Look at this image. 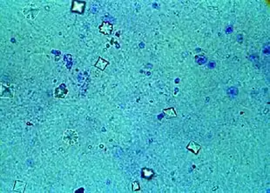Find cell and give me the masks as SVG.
I'll list each match as a JSON object with an SVG mask.
<instances>
[{"instance_id":"obj_1","label":"cell","mask_w":270,"mask_h":193,"mask_svg":"<svg viewBox=\"0 0 270 193\" xmlns=\"http://www.w3.org/2000/svg\"><path fill=\"white\" fill-rule=\"evenodd\" d=\"M63 141L68 145H74L79 141L78 132L72 129H67L64 132Z\"/></svg>"},{"instance_id":"obj_2","label":"cell","mask_w":270,"mask_h":193,"mask_svg":"<svg viewBox=\"0 0 270 193\" xmlns=\"http://www.w3.org/2000/svg\"><path fill=\"white\" fill-rule=\"evenodd\" d=\"M86 3L85 1H73L72 4V12L83 14L85 12V6Z\"/></svg>"},{"instance_id":"obj_3","label":"cell","mask_w":270,"mask_h":193,"mask_svg":"<svg viewBox=\"0 0 270 193\" xmlns=\"http://www.w3.org/2000/svg\"><path fill=\"white\" fill-rule=\"evenodd\" d=\"M67 94H68V90L65 84H61L55 89V91H54V96L57 98H64Z\"/></svg>"},{"instance_id":"obj_4","label":"cell","mask_w":270,"mask_h":193,"mask_svg":"<svg viewBox=\"0 0 270 193\" xmlns=\"http://www.w3.org/2000/svg\"><path fill=\"white\" fill-rule=\"evenodd\" d=\"M113 30V24H110L109 22H105V21H104L103 23L101 24V25H99V27H98L99 32L104 35H110L112 33Z\"/></svg>"},{"instance_id":"obj_5","label":"cell","mask_w":270,"mask_h":193,"mask_svg":"<svg viewBox=\"0 0 270 193\" xmlns=\"http://www.w3.org/2000/svg\"><path fill=\"white\" fill-rule=\"evenodd\" d=\"M187 149L190 151L191 152H193L194 154H197L200 152V151H201V144H197V143L194 142V141H191V142L187 144Z\"/></svg>"},{"instance_id":"obj_6","label":"cell","mask_w":270,"mask_h":193,"mask_svg":"<svg viewBox=\"0 0 270 193\" xmlns=\"http://www.w3.org/2000/svg\"><path fill=\"white\" fill-rule=\"evenodd\" d=\"M108 64H109V62H108V61L105 60V59H103L102 57H99V58H98V62L94 64V66H95L96 68L101 70V71H104V70L105 69V67H106Z\"/></svg>"},{"instance_id":"obj_7","label":"cell","mask_w":270,"mask_h":193,"mask_svg":"<svg viewBox=\"0 0 270 193\" xmlns=\"http://www.w3.org/2000/svg\"><path fill=\"white\" fill-rule=\"evenodd\" d=\"M25 185H26V184L25 183H18V181H16L15 182V185H14V188H13V191H19V192H24V188H25Z\"/></svg>"},{"instance_id":"obj_8","label":"cell","mask_w":270,"mask_h":193,"mask_svg":"<svg viewBox=\"0 0 270 193\" xmlns=\"http://www.w3.org/2000/svg\"><path fill=\"white\" fill-rule=\"evenodd\" d=\"M142 177L144 178H146V179H152V177L154 176V173L153 171L150 169H147V168H144L142 170Z\"/></svg>"},{"instance_id":"obj_9","label":"cell","mask_w":270,"mask_h":193,"mask_svg":"<svg viewBox=\"0 0 270 193\" xmlns=\"http://www.w3.org/2000/svg\"><path fill=\"white\" fill-rule=\"evenodd\" d=\"M1 89H2V91H1V96H2V97H12L13 94H12L10 92V89L6 88L3 85H1Z\"/></svg>"},{"instance_id":"obj_10","label":"cell","mask_w":270,"mask_h":193,"mask_svg":"<svg viewBox=\"0 0 270 193\" xmlns=\"http://www.w3.org/2000/svg\"><path fill=\"white\" fill-rule=\"evenodd\" d=\"M164 112L167 114L168 117H176L177 116V114L175 112V111H174V109L173 108H169V109H165L164 110Z\"/></svg>"},{"instance_id":"obj_11","label":"cell","mask_w":270,"mask_h":193,"mask_svg":"<svg viewBox=\"0 0 270 193\" xmlns=\"http://www.w3.org/2000/svg\"><path fill=\"white\" fill-rule=\"evenodd\" d=\"M139 185L138 182H133L132 183V191H139Z\"/></svg>"}]
</instances>
